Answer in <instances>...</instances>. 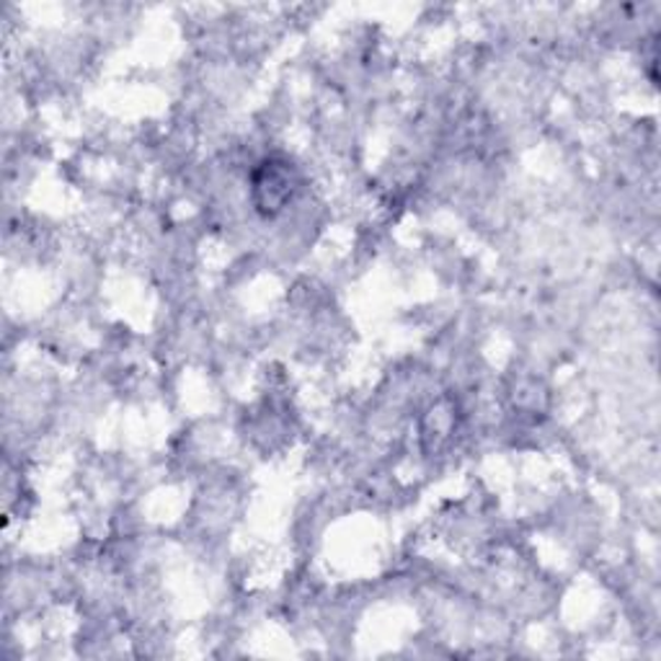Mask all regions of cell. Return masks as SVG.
I'll use <instances>...</instances> for the list:
<instances>
[{"label": "cell", "instance_id": "cell-1", "mask_svg": "<svg viewBox=\"0 0 661 661\" xmlns=\"http://www.w3.org/2000/svg\"><path fill=\"white\" fill-rule=\"evenodd\" d=\"M254 192H256V204H259V210L271 215V212L282 210L284 202L290 200L292 173L284 168V164H267L261 168V173L256 176Z\"/></svg>", "mask_w": 661, "mask_h": 661}]
</instances>
